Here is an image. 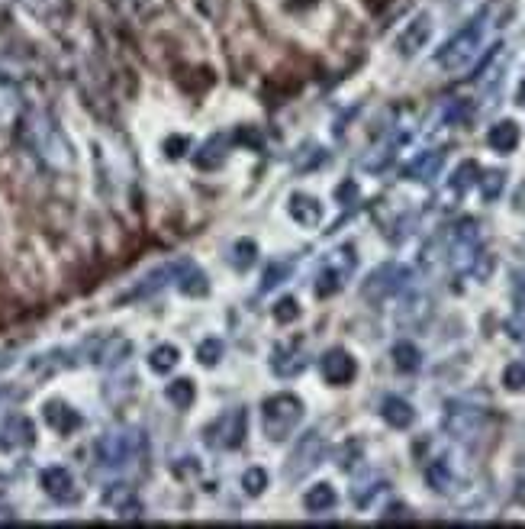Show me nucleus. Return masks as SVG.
I'll list each match as a JSON object with an SVG mask.
<instances>
[{
	"label": "nucleus",
	"instance_id": "nucleus-1",
	"mask_svg": "<svg viewBox=\"0 0 525 529\" xmlns=\"http://www.w3.org/2000/svg\"><path fill=\"white\" fill-rule=\"evenodd\" d=\"M487 26H490V7L474 13V17L464 23L439 52H435V65H439L442 71H451V75H455V71H464L468 65H474L480 49H484Z\"/></svg>",
	"mask_w": 525,
	"mask_h": 529
},
{
	"label": "nucleus",
	"instance_id": "nucleus-2",
	"mask_svg": "<svg viewBox=\"0 0 525 529\" xmlns=\"http://www.w3.org/2000/svg\"><path fill=\"white\" fill-rule=\"evenodd\" d=\"M23 130H26L29 149L39 155V162H46V165L55 168V171L71 168V162H75V159H71V142L65 139V133L58 130L55 120L49 117L46 110L26 113Z\"/></svg>",
	"mask_w": 525,
	"mask_h": 529
},
{
	"label": "nucleus",
	"instance_id": "nucleus-3",
	"mask_svg": "<svg viewBox=\"0 0 525 529\" xmlns=\"http://www.w3.org/2000/svg\"><path fill=\"white\" fill-rule=\"evenodd\" d=\"M145 452V436L136 426H120V430H110L97 439L94 455H97V465L100 468H110V471H120L129 468L139 455Z\"/></svg>",
	"mask_w": 525,
	"mask_h": 529
},
{
	"label": "nucleus",
	"instance_id": "nucleus-4",
	"mask_svg": "<svg viewBox=\"0 0 525 529\" xmlns=\"http://www.w3.org/2000/svg\"><path fill=\"white\" fill-rule=\"evenodd\" d=\"M303 420V400L297 394H274L261 404V430L271 442H284Z\"/></svg>",
	"mask_w": 525,
	"mask_h": 529
},
{
	"label": "nucleus",
	"instance_id": "nucleus-5",
	"mask_svg": "<svg viewBox=\"0 0 525 529\" xmlns=\"http://www.w3.org/2000/svg\"><path fill=\"white\" fill-rule=\"evenodd\" d=\"M410 281H413V271L400 265V262H387L381 268H374L368 278H364L361 284V297L368 300V304H384V300L390 297H397L403 294L406 288H410Z\"/></svg>",
	"mask_w": 525,
	"mask_h": 529
},
{
	"label": "nucleus",
	"instance_id": "nucleus-6",
	"mask_svg": "<svg viewBox=\"0 0 525 529\" xmlns=\"http://www.w3.org/2000/svg\"><path fill=\"white\" fill-rule=\"evenodd\" d=\"M203 436H207V446L216 452L239 449L245 436H249V413H245L242 407H229L207 426V433Z\"/></svg>",
	"mask_w": 525,
	"mask_h": 529
},
{
	"label": "nucleus",
	"instance_id": "nucleus-7",
	"mask_svg": "<svg viewBox=\"0 0 525 529\" xmlns=\"http://www.w3.org/2000/svg\"><path fill=\"white\" fill-rule=\"evenodd\" d=\"M352 271H355V249L352 246H342L339 252H332V259L319 268V275H316V297L339 294Z\"/></svg>",
	"mask_w": 525,
	"mask_h": 529
},
{
	"label": "nucleus",
	"instance_id": "nucleus-8",
	"mask_svg": "<svg viewBox=\"0 0 525 529\" xmlns=\"http://www.w3.org/2000/svg\"><path fill=\"white\" fill-rule=\"evenodd\" d=\"M323 455H326V439L319 436L316 430L300 436V442H297L294 452H290V459H287V481H300V478L310 475V471H316L319 462H323Z\"/></svg>",
	"mask_w": 525,
	"mask_h": 529
},
{
	"label": "nucleus",
	"instance_id": "nucleus-9",
	"mask_svg": "<svg viewBox=\"0 0 525 529\" xmlns=\"http://www.w3.org/2000/svg\"><path fill=\"white\" fill-rule=\"evenodd\" d=\"M442 426H445V433L451 439L468 442L484 430V410L464 404V400H451V404L445 407V423Z\"/></svg>",
	"mask_w": 525,
	"mask_h": 529
},
{
	"label": "nucleus",
	"instance_id": "nucleus-10",
	"mask_svg": "<svg viewBox=\"0 0 525 529\" xmlns=\"http://www.w3.org/2000/svg\"><path fill=\"white\" fill-rule=\"evenodd\" d=\"M435 33V20L429 10L416 13V17L403 26V33L397 36V52L403 55V59H413V55H419L422 49L429 46V39Z\"/></svg>",
	"mask_w": 525,
	"mask_h": 529
},
{
	"label": "nucleus",
	"instance_id": "nucleus-11",
	"mask_svg": "<svg viewBox=\"0 0 525 529\" xmlns=\"http://www.w3.org/2000/svg\"><path fill=\"white\" fill-rule=\"evenodd\" d=\"M187 259H174V262H165L162 268H155V271H149L133 291H129L126 297L129 300H136V297H152V294H158L162 288H168V284H178L181 278H184V271H187Z\"/></svg>",
	"mask_w": 525,
	"mask_h": 529
},
{
	"label": "nucleus",
	"instance_id": "nucleus-12",
	"mask_svg": "<svg viewBox=\"0 0 525 529\" xmlns=\"http://www.w3.org/2000/svg\"><path fill=\"white\" fill-rule=\"evenodd\" d=\"M36 442V430H33V420L23 417V413H10L0 426V452H23Z\"/></svg>",
	"mask_w": 525,
	"mask_h": 529
},
{
	"label": "nucleus",
	"instance_id": "nucleus-13",
	"mask_svg": "<svg viewBox=\"0 0 525 529\" xmlns=\"http://www.w3.org/2000/svg\"><path fill=\"white\" fill-rule=\"evenodd\" d=\"M39 488L46 491L52 500H58V504H75L78 500V484H75V475H71L68 468L62 465H49L42 468L39 475Z\"/></svg>",
	"mask_w": 525,
	"mask_h": 529
},
{
	"label": "nucleus",
	"instance_id": "nucleus-14",
	"mask_svg": "<svg viewBox=\"0 0 525 529\" xmlns=\"http://www.w3.org/2000/svg\"><path fill=\"white\" fill-rule=\"evenodd\" d=\"M319 371H323V378L332 384V388H345V384L355 381L358 365L345 349H329L323 359H319Z\"/></svg>",
	"mask_w": 525,
	"mask_h": 529
},
{
	"label": "nucleus",
	"instance_id": "nucleus-15",
	"mask_svg": "<svg viewBox=\"0 0 525 529\" xmlns=\"http://www.w3.org/2000/svg\"><path fill=\"white\" fill-rule=\"evenodd\" d=\"M271 371L277 378H297L306 371V349L300 342H281L271 349Z\"/></svg>",
	"mask_w": 525,
	"mask_h": 529
},
{
	"label": "nucleus",
	"instance_id": "nucleus-16",
	"mask_svg": "<svg viewBox=\"0 0 525 529\" xmlns=\"http://www.w3.org/2000/svg\"><path fill=\"white\" fill-rule=\"evenodd\" d=\"M17 4L42 26H62L71 17V0H17Z\"/></svg>",
	"mask_w": 525,
	"mask_h": 529
},
{
	"label": "nucleus",
	"instance_id": "nucleus-17",
	"mask_svg": "<svg viewBox=\"0 0 525 529\" xmlns=\"http://www.w3.org/2000/svg\"><path fill=\"white\" fill-rule=\"evenodd\" d=\"M442 168H445V152L442 149L419 152L416 159L403 168V178L406 181H416V184H432L435 178L442 175Z\"/></svg>",
	"mask_w": 525,
	"mask_h": 529
},
{
	"label": "nucleus",
	"instance_id": "nucleus-18",
	"mask_svg": "<svg viewBox=\"0 0 525 529\" xmlns=\"http://www.w3.org/2000/svg\"><path fill=\"white\" fill-rule=\"evenodd\" d=\"M104 507L113 510L116 517H123V520L142 517V500L133 488H129V484H113V488L104 494Z\"/></svg>",
	"mask_w": 525,
	"mask_h": 529
},
{
	"label": "nucleus",
	"instance_id": "nucleus-19",
	"mask_svg": "<svg viewBox=\"0 0 525 529\" xmlns=\"http://www.w3.org/2000/svg\"><path fill=\"white\" fill-rule=\"evenodd\" d=\"M287 210H290V217H294V223H300L303 230H316V226L323 223V204L310 194H294Z\"/></svg>",
	"mask_w": 525,
	"mask_h": 529
},
{
	"label": "nucleus",
	"instance_id": "nucleus-20",
	"mask_svg": "<svg viewBox=\"0 0 525 529\" xmlns=\"http://www.w3.org/2000/svg\"><path fill=\"white\" fill-rule=\"evenodd\" d=\"M519 139H522V130H519L516 120H500V123H493L490 130H487V146L493 152H500V155L516 152Z\"/></svg>",
	"mask_w": 525,
	"mask_h": 529
},
{
	"label": "nucleus",
	"instance_id": "nucleus-21",
	"mask_svg": "<svg viewBox=\"0 0 525 529\" xmlns=\"http://www.w3.org/2000/svg\"><path fill=\"white\" fill-rule=\"evenodd\" d=\"M381 417L387 426H393V430H410V426L416 423V410L410 400H403V397H384Z\"/></svg>",
	"mask_w": 525,
	"mask_h": 529
},
{
	"label": "nucleus",
	"instance_id": "nucleus-22",
	"mask_svg": "<svg viewBox=\"0 0 525 529\" xmlns=\"http://www.w3.org/2000/svg\"><path fill=\"white\" fill-rule=\"evenodd\" d=\"M229 136H213V139H207L203 146L197 149V155H194V165L197 168H203V171H210V168H220L223 162H226V149H229Z\"/></svg>",
	"mask_w": 525,
	"mask_h": 529
},
{
	"label": "nucleus",
	"instance_id": "nucleus-23",
	"mask_svg": "<svg viewBox=\"0 0 525 529\" xmlns=\"http://www.w3.org/2000/svg\"><path fill=\"white\" fill-rule=\"evenodd\" d=\"M335 504H339V497H335V491L329 488V484H313L310 491L303 494V510L306 513H329L335 510Z\"/></svg>",
	"mask_w": 525,
	"mask_h": 529
},
{
	"label": "nucleus",
	"instance_id": "nucleus-24",
	"mask_svg": "<svg viewBox=\"0 0 525 529\" xmlns=\"http://www.w3.org/2000/svg\"><path fill=\"white\" fill-rule=\"evenodd\" d=\"M426 484L435 494H451L455 491V471H451L445 459H435L426 465Z\"/></svg>",
	"mask_w": 525,
	"mask_h": 529
},
{
	"label": "nucleus",
	"instance_id": "nucleus-25",
	"mask_svg": "<svg viewBox=\"0 0 525 529\" xmlns=\"http://www.w3.org/2000/svg\"><path fill=\"white\" fill-rule=\"evenodd\" d=\"M46 420L49 426H55L58 433H71L81 426V417L75 410H71L68 404H58V400H52V404H46Z\"/></svg>",
	"mask_w": 525,
	"mask_h": 529
},
{
	"label": "nucleus",
	"instance_id": "nucleus-26",
	"mask_svg": "<svg viewBox=\"0 0 525 529\" xmlns=\"http://www.w3.org/2000/svg\"><path fill=\"white\" fill-rule=\"evenodd\" d=\"M477 178H480L477 162H461V165L455 168V175H451V181H448V191L455 194V197L468 194L474 184H477Z\"/></svg>",
	"mask_w": 525,
	"mask_h": 529
},
{
	"label": "nucleus",
	"instance_id": "nucleus-27",
	"mask_svg": "<svg viewBox=\"0 0 525 529\" xmlns=\"http://www.w3.org/2000/svg\"><path fill=\"white\" fill-rule=\"evenodd\" d=\"M426 317H429V297H422V294L406 297V304H403L400 313H397V320H400L403 326H419Z\"/></svg>",
	"mask_w": 525,
	"mask_h": 529
},
{
	"label": "nucleus",
	"instance_id": "nucleus-28",
	"mask_svg": "<svg viewBox=\"0 0 525 529\" xmlns=\"http://www.w3.org/2000/svg\"><path fill=\"white\" fill-rule=\"evenodd\" d=\"M390 355H393V365H397V371H403V375H413V371H419V365H422V352L413 346V342H397Z\"/></svg>",
	"mask_w": 525,
	"mask_h": 529
},
{
	"label": "nucleus",
	"instance_id": "nucleus-29",
	"mask_svg": "<svg viewBox=\"0 0 525 529\" xmlns=\"http://www.w3.org/2000/svg\"><path fill=\"white\" fill-rule=\"evenodd\" d=\"M165 397L171 400V407H178V410H191V404L197 400V388H194V381L178 378V381H171L168 388H165Z\"/></svg>",
	"mask_w": 525,
	"mask_h": 529
},
{
	"label": "nucleus",
	"instance_id": "nucleus-30",
	"mask_svg": "<svg viewBox=\"0 0 525 529\" xmlns=\"http://www.w3.org/2000/svg\"><path fill=\"white\" fill-rule=\"evenodd\" d=\"M178 362H181V352H178V346H171V342L152 349V355H149V368L158 371V375H168V371L178 368Z\"/></svg>",
	"mask_w": 525,
	"mask_h": 529
},
{
	"label": "nucleus",
	"instance_id": "nucleus-31",
	"mask_svg": "<svg viewBox=\"0 0 525 529\" xmlns=\"http://www.w3.org/2000/svg\"><path fill=\"white\" fill-rule=\"evenodd\" d=\"M178 288L184 291V294H191V297H203V294H207L210 291V284H207V275H203V271L191 262V265H187V271H184V278L178 281Z\"/></svg>",
	"mask_w": 525,
	"mask_h": 529
},
{
	"label": "nucleus",
	"instance_id": "nucleus-32",
	"mask_svg": "<svg viewBox=\"0 0 525 529\" xmlns=\"http://www.w3.org/2000/svg\"><path fill=\"white\" fill-rule=\"evenodd\" d=\"M265 488H268V471L265 468L255 465V468H249L242 475V491L249 497H261V494H265Z\"/></svg>",
	"mask_w": 525,
	"mask_h": 529
},
{
	"label": "nucleus",
	"instance_id": "nucleus-33",
	"mask_svg": "<svg viewBox=\"0 0 525 529\" xmlns=\"http://www.w3.org/2000/svg\"><path fill=\"white\" fill-rule=\"evenodd\" d=\"M223 355H226L223 339H203L197 346V359H200V365H207V368H213L216 362L223 359Z\"/></svg>",
	"mask_w": 525,
	"mask_h": 529
},
{
	"label": "nucleus",
	"instance_id": "nucleus-34",
	"mask_svg": "<svg viewBox=\"0 0 525 529\" xmlns=\"http://www.w3.org/2000/svg\"><path fill=\"white\" fill-rule=\"evenodd\" d=\"M290 271H294V265H290V262H274V265H268L265 278H261V294H268L271 288H277V284H284V281L290 278Z\"/></svg>",
	"mask_w": 525,
	"mask_h": 529
},
{
	"label": "nucleus",
	"instance_id": "nucleus-35",
	"mask_svg": "<svg viewBox=\"0 0 525 529\" xmlns=\"http://www.w3.org/2000/svg\"><path fill=\"white\" fill-rule=\"evenodd\" d=\"M255 255H258V246L252 239H239L236 246H232V265L239 271H245L249 265H255Z\"/></svg>",
	"mask_w": 525,
	"mask_h": 529
},
{
	"label": "nucleus",
	"instance_id": "nucleus-36",
	"mask_svg": "<svg viewBox=\"0 0 525 529\" xmlns=\"http://www.w3.org/2000/svg\"><path fill=\"white\" fill-rule=\"evenodd\" d=\"M477 184H480V194H484V200H497L503 194L506 175H503V171H487V175L477 178Z\"/></svg>",
	"mask_w": 525,
	"mask_h": 529
},
{
	"label": "nucleus",
	"instance_id": "nucleus-37",
	"mask_svg": "<svg viewBox=\"0 0 525 529\" xmlns=\"http://www.w3.org/2000/svg\"><path fill=\"white\" fill-rule=\"evenodd\" d=\"M503 388L506 391H525V362H509L503 368Z\"/></svg>",
	"mask_w": 525,
	"mask_h": 529
},
{
	"label": "nucleus",
	"instance_id": "nucleus-38",
	"mask_svg": "<svg viewBox=\"0 0 525 529\" xmlns=\"http://www.w3.org/2000/svg\"><path fill=\"white\" fill-rule=\"evenodd\" d=\"M274 320L277 323H294V320H300V304H297V300L294 297H284V300H277V304H274Z\"/></svg>",
	"mask_w": 525,
	"mask_h": 529
},
{
	"label": "nucleus",
	"instance_id": "nucleus-39",
	"mask_svg": "<svg viewBox=\"0 0 525 529\" xmlns=\"http://www.w3.org/2000/svg\"><path fill=\"white\" fill-rule=\"evenodd\" d=\"M513 210L516 213H525V181H519V188L513 194Z\"/></svg>",
	"mask_w": 525,
	"mask_h": 529
},
{
	"label": "nucleus",
	"instance_id": "nucleus-40",
	"mask_svg": "<svg viewBox=\"0 0 525 529\" xmlns=\"http://www.w3.org/2000/svg\"><path fill=\"white\" fill-rule=\"evenodd\" d=\"M516 284H513V297H516V304L522 307L525 304V275H519V278H513Z\"/></svg>",
	"mask_w": 525,
	"mask_h": 529
},
{
	"label": "nucleus",
	"instance_id": "nucleus-41",
	"mask_svg": "<svg viewBox=\"0 0 525 529\" xmlns=\"http://www.w3.org/2000/svg\"><path fill=\"white\" fill-rule=\"evenodd\" d=\"M400 517H410V510H406V507H390L384 513V520H400Z\"/></svg>",
	"mask_w": 525,
	"mask_h": 529
},
{
	"label": "nucleus",
	"instance_id": "nucleus-42",
	"mask_svg": "<svg viewBox=\"0 0 525 529\" xmlns=\"http://www.w3.org/2000/svg\"><path fill=\"white\" fill-rule=\"evenodd\" d=\"M516 104H519V107H525V78L519 81V88H516Z\"/></svg>",
	"mask_w": 525,
	"mask_h": 529
},
{
	"label": "nucleus",
	"instance_id": "nucleus-43",
	"mask_svg": "<svg viewBox=\"0 0 525 529\" xmlns=\"http://www.w3.org/2000/svg\"><path fill=\"white\" fill-rule=\"evenodd\" d=\"M0 400H4V394H0Z\"/></svg>",
	"mask_w": 525,
	"mask_h": 529
}]
</instances>
